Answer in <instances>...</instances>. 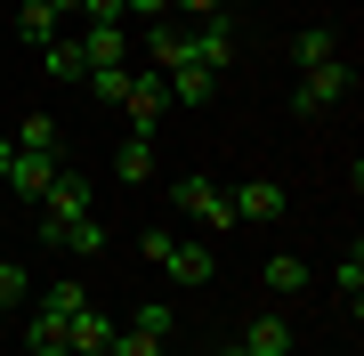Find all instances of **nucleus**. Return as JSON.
Wrapping results in <instances>:
<instances>
[{
  "label": "nucleus",
  "mask_w": 364,
  "mask_h": 356,
  "mask_svg": "<svg viewBox=\"0 0 364 356\" xmlns=\"http://www.w3.org/2000/svg\"><path fill=\"white\" fill-rule=\"evenodd\" d=\"M105 356H162V340H154V332H114V340H105Z\"/></svg>",
  "instance_id": "obj_24"
},
{
  "label": "nucleus",
  "mask_w": 364,
  "mask_h": 356,
  "mask_svg": "<svg viewBox=\"0 0 364 356\" xmlns=\"http://www.w3.org/2000/svg\"><path fill=\"white\" fill-rule=\"evenodd\" d=\"M130 81H138V65H90V97H97V106H122Z\"/></svg>",
  "instance_id": "obj_17"
},
{
  "label": "nucleus",
  "mask_w": 364,
  "mask_h": 356,
  "mask_svg": "<svg viewBox=\"0 0 364 356\" xmlns=\"http://www.w3.org/2000/svg\"><path fill=\"white\" fill-rule=\"evenodd\" d=\"M114 178H154V138H122V154H114Z\"/></svg>",
  "instance_id": "obj_18"
},
{
  "label": "nucleus",
  "mask_w": 364,
  "mask_h": 356,
  "mask_svg": "<svg viewBox=\"0 0 364 356\" xmlns=\"http://www.w3.org/2000/svg\"><path fill=\"white\" fill-rule=\"evenodd\" d=\"M186 16H227V0H178Z\"/></svg>",
  "instance_id": "obj_28"
},
{
  "label": "nucleus",
  "mask_w": 364,
  "mask_h": 356,
  "mask_svg": "<svg viewBox=\"0 0 364 356\" xmlns=\"http://www.w3.org/2000/svg\"><path fill=\"white\" fill-rule=\"evenodd\" d=\"M57 171H65V154H25V146H16V154H9V171H0V186H16V195H49V186H57Z\"/></svg>",
  "instance_id": "obj_5"
},
{
  "label": "nucleus",
  "mask_w": 364,
  "mask_h": 356,
  "mask_svg": "<svg viewBox=\"0 0 364 356\" xmlns=\"http://www.w3.org/2000/svg\"><path fill=\"white\" fill-rule=\"evenodd\" d=\"M162 90H170V106H210L219 73H203V65H170V73H162Z\"/></svg>",
  "instance_id": "obj_9"
},
{
  "label": "nucleus",
  "mask_w": 364,
  "mask_h": 356,
  "mask_svg": "<svg viewBox=\"0 0 364 356\" xmlns=\"http://www.w3.org/2000/svg\"><path fill=\"white\" fill-rule=\"evenodd\" d=\"M267 291H275V300H299V291H308V259L275 251V259H267Z\"/></svg>",
  "instance_id": "obj_15"
},
{
  "label": "nucleus",
  "mask_w": 364,
  "mask_h": 356,
  "mask_svg": "<svg viewBox=\"0 0 364 356\" xmlns=\"http://www.w3.org/2000/svg\"><path fill=\"white\" fill-rule=\"evenodd\" d=\"M227 57H235V25H227V16H203V25L186 33V65H203V73H227Z\"/></svg>",
  "instance_id": "obj_6"
},
{
  "label": "nucleus",
  "mask_w": 364,
  "mask_h": 356,
  "mask_svg": "<svg viewBox=\"0 0 364 356\" xmlns=\"http://www.w3.org/2000/svg\"><path fill=\"white\" fill-rule=\"evenodd\" d=\"M332 57H340V33H332V25H308V33L291 41V65H299V73H308V65H332Z\"/></svg>",
  "instance_id": "obj_13"
},
{
  "label": "nucleus",
  "mask_w": 364,
  "mask_h": 356,
  "mask_svg": "<svg viewBox=\"0 0 364 356\" xmlns=\"http://www.w3.org/2000/svg\"><path fill=\"white\" fill-rule=\"evenodd\" d=\"M73 41H81L90 65H130V33H122V25H90V33H73Z\"/></svg>",
  "instance_id": "obj_10"
},
{
  "label": "nucleus",
  "mask_w": 364,
  "mask_h": 356,
  "mask_svg": "<svg viewBox=\"0 0 364 356\" xmlns=\"http://www.w3.org/2000/svg\"><path fill=\"white\" fill-rule=\"evenodd\" d=\"M235 348H243V356H284V348H291V324H284V316H251Z\"/></svg>",
  "instance_id": "obj_11"
},
{
  "label": "nucleus",
  "mask_w": 364,
  "mask_h": 356,
  "mask_svg": "<svg viewBox=\"0 0 364 356\" xmlns=\"http://www.w3.org/2000/svg\"><path fill=\"white\" fill-rule=\"evenodd\" d=\"M16 146H25V154H57V122L49 114H25V122H16Z\"/></svg>",
  "instance_id": "obj_22"
},
{
  "label": "nucleus",
  "mask_w": 364,
  "mask_h": 356,
  "mask_svg": "<svg viewBox=\"0 0 364 356\" xmlns=\"http://www.w3.org/2000/svg\"><path fill=\"white\" fill-rule=\"evenodd\" d=\"M146 57H154V73L186 65V33H178V25H146Z\"/></svg>",
  "instance_id": "obj_16"
},
{
  "label": "nucleus",
  "mask_w": 364,
  "mask_h": 356,
  "mask_svg": "<svg viewBox=\"0 0 364 356\" xmlns=\"http://www.w3.org/2000/svg\"><path fill=\"white\" fill-rule=\"evenodd\" d=\"M73 219H90V178H73V171H57V186L41 195V243H57Z\"/></svg>",
  "instance_id": "obj_2"
},
{
  "label": "nucleus",
  "mask_w": 364,
  "mask_h": 356,
  "mask_svg": "<svg viewBox=\"0 0 364 356\" xmlns=\"http://www.w3.org/2000/svg\"><path fill=\"white\" fill-rule=\"evenodd\" d=\"M105 340H114V324L97 308H73L65 316V356H105Z\"/></svg>",
  "instance_id": "obj_8"
},
{
  "label": "nucleus",
  "mask_w": 364,
  "mask_h": 356,
  "mask_svg": "<svg viewBox=\"0 0 364 356\" xmlns=\"http://www.w3.org/2000/svg\"><path fill=\"white\" fill-rule=\"evenodd\" d=\"M16 33H25V41H33V49H49V41H57V33H65V16H57V9H49V0H33V9H16Z\"/></svg>",
  "instance_id": "obj_14"
},
{
  "label": "nucleus",
  "mask_w": 364,
  "mask_h": 356,
  "mask_svg": "<svg viewBox=\"0 0 364 356\" xmlns=\"http://www.w3.org/2000/svg\"><path fill=\"white\" fill-rule=\"evenodd\" d=\"M170 203H178L186 219H203V227H235V203H227L219 178H178V186H170Z\"/></svg>",
  "instance_id": "obj_4"
},
{
  "label": "nucleus",
  "mask_w": 364,
  "mask_h": 356,
  "mask_svg": "<svg viewBox=\"0 0 364 356\" xmlns=\"http://www.w3.org/2000/svg\"><path fill=\"white\" fill-rule=\"evenodd\" d=\"M130 324H138V332H154V340H170V308H138Z\"/></svg>",
  "instance_id": "obj_27"
},
{
  "label": "nucleus",
  "mask_w": 364,
  "mask_h": 356,
  "mask_svg": "<svg viewBox=\"0 0 364 356\" xmlns=\"http://www.w3.org/2000/svg\"><path fill=\"white\" fill-rule=\"evenodd\" d=\"M16 300H25V267L0 251V308H16Z\"/></svg>",
  "instance_id": "obj_25"
},
{
  "label": "nucleus",
  "mask_w": 364,
  "mask_h": 356,
  "mask_svg": "<svg viewBox=\"0 0 364 356\" xmlns=\"http://www.w3.org/2000/svg\"><path fill=\"white\" fill-rule=\"evenodd\" d=\"M81 16H90V25H130V9H122V0H81Z\"/></svg>",
  "instance_id": "obj_26"
},
{
  "label": "nucleus",
  "mask_w": 364,
  "mask_h": 356,
  "mask_svg": "<svg viewBox=\"0 0 364 356\" xmlns=\"http://www.w3.org/2000/svg\"><path fill=\"white\" fill-rule=\"evenodd\" d=\"M146 267H162V276L170 284H186V291H195V284H210V276H219V251H210V243H178V235H162V227H146Z\"/></svg>",
  "instance_id": "obj_1"
},
{
  "label": "nucleus",
  "mask_w": 364,
  "mask_h": 356,
  "mask_svg": "<svg viewBox=\"0 0 364 356\" xmlns=\"http://www.w3.org/2000/svg\"><path fill=\"white\" fill-rule=\"evenodd\" d=\"M16 9H33V0H16Z\"/></svg>",
  "instance_id": "obj_31"
},
{
  "label": "nucleus",
  "mask_w": 364,
  "mask_h": 356,
  "mask_svg": "<svg viewBox=\"0 0 364 356\" xmlns=\"http://www.w3.org/2000/svg\"><path fill=\"white\" fill-rule=\"evenodd\" d=\"M219 356H243V348H219Z\"/></svg>",
  "instance_id": "obj_30"
},
{
  "label": "nucleus",
  "mask_w": 364,
  "mask_h": 356,
  "mask_svg": "<svg viewBox=\"0 0 364 356\" xmlns=\"http://www.w3.org/2000/svg\"><path fill=\"white\" fill-rule=\"evenodd\" d=\"M332 284H340V300H348V308H364V243H348V251H340Z\"/></svg>",
  "instance_id": "obj_19"
},
{
  "label": "nucleus",
  "mask_w": 364,
  "mask_h": 356,
  "mask_svg": "<svg viewBox=\"0 0 364 356\" xmlns=\"http://www.w3.org/2000/svg\"><path fill=\"white\" fill-rule=\"evenodd\" d=\"M41 65H49V81H90V57H81L73 33H57L49 49H41Z\"/></svg>",
  "instance_id": "obj_12"
},
{
  "label": "nucleus",
  "mask_w": 364,
  "mask_h": 356,
  "mask_svg": "<svg viewBox=\"0 0 364 356\" xmlns=\"http://www.w3.org/2000/svg\"><path fill=\"white\" fill-rule=\"evenodd\" d=\"M9 154H16V138H9V130H0V171H9Z\"/></svg>",
  "instance_id": "obj_29"
},
{
  "label": "nucleus",
  "mask_w": 364,
  "mask_h": 356,
  "mask_svg": "<svg viewBox=\"0 0 364 356\" xmlns=\"http://www.w3.org/2000/svg\"><path fill=\"white\" fill-rule=\"evenodd\" d=\"M348 97H356V73L332 57V65H308V73H299V97H291V106L299 114H324V106H348Z\"/></svg>",
  "instance_id": "obj_3"
},
{
  "label": "nucleus",
  "mask_w": 364,
  "mask_h": 356,
  "mask_svg": "<svg viewBox=\"0 0 364 356\" xmlns=\"http://www.w3.org/2000/svg\"><path fill=\"white\" fill-rule=\"evenodd\" d=\"M57 251H81V259H97V251H105V219H97V211H90V219H73L65 235H57Z\"/></svg>",
  "instance_id": "obj_21"
},
{
  "label": "nucleus",
  "mask_w": 364,
  "mask_h": 356,
  "mask_svg": "<svg viewBox=\"0 0 364 356\" xmlns=\"http://www.w3.org/2000/svg\"><path fill=\"white\" fill-rule=\"evenodd\" d=\"M227 203H235V219H251V227L284 219V186H275V178H243V186H227Z\"/></svg>",
  "instance_id": "obj_7"
},
{
  "label": "nucleus",
  "mask_w": 364,
  "mask_h": 356,
  "mask_svg": "<svg viewBox=\"0 0 364 356\" xmlns=\"http://www.w3.org/2000/svg\"><path fill=\"white\" fill-rule=\"evenodd\" d=\"M73 308H90L81 284H49V291H41V316H73Z\"/></svg>",
  "instance_id": "obj_23"
},
{
  "label": "nucleus",
  "mask_w": 364,
  "mask_h": 356,
  "mask_svg": "<svg viewBox=\"0 0 364 356\" xmlns=\"http://www.w3.org/2000/svg\"><path fill=\"white\" fill-rule=\"evenodd\" d=\"M25 348H33V356H65V316H41V308H33V324H25Z\"/></svg>",
  "instance_id": "obj_20"
}]
</instances>
